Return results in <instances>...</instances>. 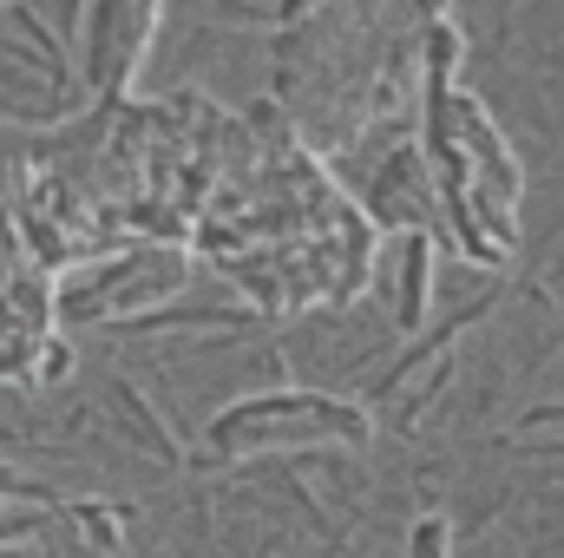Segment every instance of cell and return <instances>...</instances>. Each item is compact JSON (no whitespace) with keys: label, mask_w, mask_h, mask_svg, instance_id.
Segmentation results:
<instances>
[{"label":"cell","mask_w":564,"mask_h":558,"mask_svg":"<svg viewBox=\"0 0 564 558\" xmlns=\"http://www.w3.org/2000/svg\"><path fill=\"white\" fill-rule=\"evenodd\" d=\"M59 335V302L46 277H20L0 289V382H33L40 348Z\"/></svg>","instance_id":"cell-5"},{"label":"cell","mask_w":564,"mask_h":558,"mask_svg":"<svg viewBox=\"0 0 564 558\" xmlns=\"http://www.w3.org/2000/svg\"><path fill=\"white\" fill-rule=\"evenodd\" d=\"M315 7H328V0H276V7H270V26H302Z\"/></svg>","instance_id":"cell-12"},{"label":"cell","mask_w":564,"mask_h":558,"mask_svg":"<svg viewBox=\"0 0 564 558\" xmlns=\"http://www.w3.org/2000/svg\"><path fill=\"white\" fill-rule=\"evenodd\" d=\"M66 506L46 480H33V473H20V466H0V506Z\"/></svg>","instance_id":"cell-11"},{"label":"cell","mask_w":564,"mask_h":558,"mask_svg":"<svg viewBox=\"0 0 564 558\" xmlns=\"http://www.w3.org/2000/svg\"><path fill=\"white\" fill-rule=\"evenodd\" d=\"M13 277H20V257H13V250H7V237H0V289H7Z\"/></svg>","instance_id":"cell-14"},{"label":"cell","mask_w":564,"mask_h":558,"mask_svg":"<svg viewBox=\"0 0 564 558\" xmlns=\"http://www.w3.org/2000/svg\"><path fill=\"white\" fill-rule=\"evenodd\" d=\"M158 20H164V0H86V20H79V86L99 106H119V93L132 86Z\"/></svg>","instance_id":"cell-3"},{"label":"cell","mask_w":564,"mask_h":558,"mask_svg":"<svg viewBox=\"0 0 564 558\" xmlns=\"http://www.w3.org/2000/svg\"><path fill=\"white\" fill-rule=\"evenodd\" d=\"M453 552V519L446 513H421L408 526V558H446Z\"/></svg>","instance_id":"cell-9"},{"label":"cell","mask_w":564,"mask_h":558,"mask_svg":"<svg viewBox=\"0 0 564 558\" xmlns=\"http://www.w3.org/2000/svg\"><path fill=\"white\" fill-rule=\"evenodd\" d=\"M73 368H79L73 342H66V335H53V342L40 348V362H33V388H66V382H73Z\"/></svg>","instance_id":"cell-10"},{"label":"cell","mask_w":564,"mask_h":558,"mask_svg":"<svg viewBox=\"0 0 564 558\" xmlns=\"http://www.w3.org/2000/svg\"><path fill=\"white\" fill-rule=\"evenodd\" d=\"M375 420L361 401L328 395V388H270L250 401H230L204 420L191 466H237V460H263V453H295V447H368Z\"/></svg>","instance_id":"cell-1"},{"label":"cell","mask_w":564,"mask_h":558,"mask_svg":"<svg viewBox=\"0 0 564 558\" xmlns=\"http://www.w3.org/2000/svg\"><path fill=\"white\" fill-rule=\"evenodd\" d=\"M440 257H446V237H433V230H388V237L375 244L368 282H375L381 315L394 322V335H414V342H421L426 329H433Z\"/></svg>","instance_id":"cell-4"},{"label":"cell","mask_w":564,"mask_h":558,"mask_svg":"<svg viewBox=\"0 0 564 558\" xmlns=\"http://www.w3.org/2000/svg\"><path fill=\"white\" fill-rule=\"evenodd\" d=\"M421 86H453L459 79V60H466V40L453 20H426L421 26Z\"/></svg>","instance_id":"cell-8"},{"label":"cell","mask_w":564,"mask_h":558,"mask_svg":"<svg viewBox=\"0 0 564 558\" xmlns=\"http://www.w3.org/2000/svg\"><path fill=\"white\" fill-rule=\"evenodd\" d=\"M368 217L388 230H433L440 224V178H433L421 144L388 151L381 178L368 184Z\"/></svg>","instance_id":"cell-6"},{"label":"cell","mask_w":564,"mask_h":558,"mask_svg":"<svg viewBox=\"0 0 564 558\" xmlns=\"http://www.w3.org/2000/svg\"><path fill=\"white\" fill-rule=\"evenodd\" d=\"M99 401H106V415H112V427L126 433V447H139V453H151L158 466H191V453H184V440L171 433V420L158 415V408L144 401L139 388L126 382V375H106V382H99Z\"/></svg>","instance_id":"cell-7"},{"label":"cell","mask_w":564,"mask_h":558,"mask_svg":"<svg viewBox=\"0 0 564 558\" xmlns=\"http://www.w3.org/2000/svg\"><path fill=\"white\" fill-rule=\"evenodd\" d=\"M191 282V250L184 244H126L112 257H86L53 282L59 322L93 329V322H144L164 296Z\"/></svg>","instance_id":"cell-2"},{"label":"cell","mask_w":564,"mask_h":558,"mask_svg":"<svg viewBox=\"0 0 564 558\" xmlns=\"http://www.w3.org/2000/svg\"><path fill=\"white\" fill-rule=\"evenodd\" d=\"M408 7H414V20H421V26H426V20H446V0H408Z\"/></svg>","instance_id":"cell-13"}]
</instances>
